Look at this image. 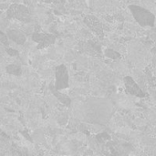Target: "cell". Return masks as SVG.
<instances>
[{
	"mask_svg": "<svg viewBox=\"0 0 156 156\" xmlns=\"http://www.w3.org/2000/svg\"><path fill=\"white\" fill-rule=\"evenodd\" d=\"M106 56H108L109 58H118V54L115 52V51H112V50H111V49H108L107 51H106Z\"/></svg>",
	"mask_w": 156,
	"mask_h": 156,
	"instance_id": "obj_3",
	"label": "cell"
},
{
	"mask_svg": "<svg viewBox=\"0 0 156 156\" xmlns=\"http://www.w3.org/2000/svg\"><path fill=\"white\" fill-rule=\"evenodd\" d=\"M133 124H135V126L137 127H145L146 126V121L144 119L142 118H136L133 121Z\"/></svg>",
	"mask_w": 156,
	"mask_h": 156,
	"instance_id": "obj_2",
	"label": "cell"
},
{
	"mask_svg": "<svg viewBox=\"0 0 156 156\" xmlns=\"http://www.w3.org/2000/svg\"><path fill=\"white\" fill-rule=\"evenodd\" d=\"M130 10L132 11L134 19H136V21L142 26H153L154 24V15H153L148 9L137 5H133L130 6Z\"/></svg>",
	"mask_w": 156,
	"mask_h": 156,
	"instance_id": "obj_1",
	"label": "cell"
},
{
	"mask_svg": "<svg viewBox=\"0 0 156 156\" xmlns=\"http://www.w3.org/2000/svg\"><path fill=\"white\" fill-rule=\"evenodd\" d=\"M4 2H5V0H0V5L2 4V3H4Z\"/></svg>",
	"mask_w": 156,
	"mask_h": 156,
	"instance_id": "obj_4",
	"label": "cell"
}]
</instances>
